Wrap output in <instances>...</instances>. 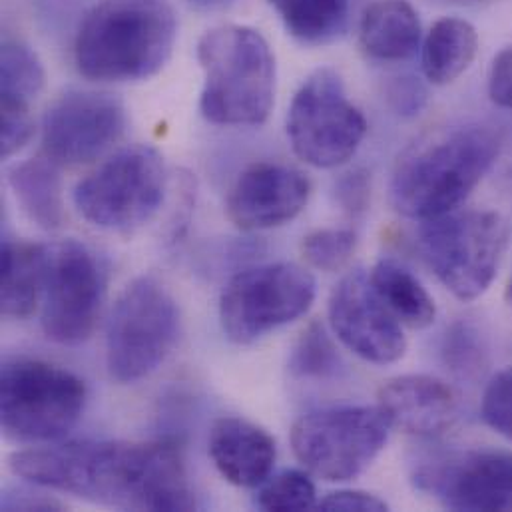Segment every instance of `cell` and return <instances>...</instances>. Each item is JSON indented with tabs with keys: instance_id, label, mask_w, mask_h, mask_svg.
<instances>
[{
	"instance_id": "cell-12",
	"label": "cell",
	"mask_w": 512,
	"mask_h": 512,
	"mask_svg": "<svg viewBox=\"0 0 512 512\" xmlns=\"http://www.w3.org/2000/svg\"><path fill=\"white\" fill-rule=\"evenodd\" d=\"M108 293V271L88 246L66 240L48 248L40 325L58 345L88 341Z\"/></svg>"
},
{
	"instance_id": "cell-33",
	"label": "cell",
	"mask_w": 512,
	"mask_h": 512,
	"mask_svg": "<svg viewBox=\"0 0 512 512\" xmlns=\"http://www.w3.org/2000/svg\"><path fill=\"white\" fill-rule=\"evenodd\" d=\"M389 102L401 116H417L427 106V88L415 76H401L389 86Z\"/></svg>"
},
{
	"instance_id": "cell-38",
	"label": "cell",
	"mask_w": 512,
	"mask_h": 512,
	"mask_svg": "<svg viewBox=\"0 0 512 512\" xmlns=\"http://www.w3.org/2000/svg\"><path fill=\"white\" fill-rule=\"evenodd\" d=\"M192 2L202 4V6H210V4H218V2H222V0H192Z\"/></svg>"
},
{
	"instance_id": "cell-10",
	"label": "cell",
	"mask_w": 512,
	"mask_h": 512,
	"mask_svg": "<svg viewBox=\"0 0 512 512\" xmlns=\"http://www.w3.org/2000/svg\"><path fill=\"white\" fill-rule=\"evenodd\" d=\"M367 134V120L347 98L341 76L315 70L295 92L287 112V138L295 156L321 170L347 164Z\"/></svg>"
},
{
	"instance_id": "cell-1",
	"label": "cell",
	"mask_w": 512,
	"mask_h": 512,
	"mask_svg": "<svg viewBox=\"0 0 512 512\" xmlns=\"http://www.w3.org/2000/svg\"><path fill=\"white\" fill-rule=\"evenodd\" d=\"M10 471L40 489L124 511L196 509L182 449L172 441H68L16 451Z\"/></svg>"
},
{
	"instance_id": "cell-3",
	"label": "cell",
	"mask_w": 512,
	"mask_h": 512,
	"mask_svg": "<svg viewBox=\"0 0 512 512\" xmlns=\"http://www.w3.org/2000/svg\"><path fill=\"white\" fill-rule=\"evenodd\" d=\"M501 138L491 128H453L407 154L391 180L393 208L417 222L459 210L501 156Z\"/></svg>"
},
{
	"instance_id": "cell-7",
	"label": "cell",
	"mask_w": 512,
	"mask_h": 512,
	"mask_svg": "<svg viewBox=\"0 0 512 512\" xmlns=\"http://www.w3.org/2000/svg\"><path fill=\"white\" fill-rule=\"evenodd\" d=\"M168 174L160 152L146 144L118 150L74 188L78 214L94 228L132 232L164 204Z\"/></svg>"
},
{
	"instance_id": "cell-35",
	"label": "cell",
	"mask_w": 512,
	"mask_h": 512,
	"mask_svg": "<svg viewBox=\"0 0 512 512\" xmlns=\"http://www.w3.org/2000/svg\"><path fill=\"white\" fill-rule=\"evenodd\" d=\"M489 96L499 108L512 110V46L501 50L491 64Z\"/></svg>"
},
{
	"instance_id": "cell-34",
	"label": "cell",
	"mask_w": 512,
	"mask_h": 512,
	"mask_svg": "<svg viewBox=\"0 0 512 512\" xmlns=\"http://www.w3.org/2000/svg\"><path fill=\"white\" fill-rule=\"evenodd\" d=\"M317 511L325 512H383L389 505L377 495L363 491H337L317 503Z\"/></svg>"
},
{
	"instance_id": "cell-6",
	"label": "cell",
	"mask_w": 512,
	"mask_h": 512,
	"mask_svg": "<svg viewBox=\"0 0 512 512\" xmlns=\"http://www.w3.org/2000/svg\"><path fill=\"white\" fill-rule=\"evenodd\" d=\"M180 305L152 275L136 277L114 303L106 331V367L120 385H132L162 367L180 337Z\"/></svg>"
},
{
	"instance_id": "cell-30",
	"label": "cell",
	"mask_w": 512,
	"mask_h": 512,
	"mask_svg": "<svg viewBox=\"0 0 512 512\" xmlns=\"http://www.w3.org/2000/svg\"><path fill=\"white\" fill-rule=\"evenodd\" d=\"M34 136L30 104L0 98V152L2 160L18 154Z\"/></svg>"
},
{
	"instance_id": "cell-32",
	"label": "cell",
	"mask_w": 512,
	"mask_h": 512,
	"mask_svg": "<svg viewBox=\"0 0 512 512\" xmlns=\"http://www.w3.org/2000/svg\"><path fill=\"white\" fill-rule=\"evenodd\" d=\"M337 202L343 212H347L353 218H359L367 212L369 200H371V184H369V174L363 170H355L345 174L337 182L335 190Z\"/></svg>"
},
{
	"instance_id": "cell-21",
	"label": "cell",
	"mask_w": 512,
	"mask_h": 512,
	"mask_svg": "<svg viewBox=\"0 0 512 512\" xmlns=\"http://www.w3.org/2000/svg\"><path fill=\"white\" fill-rule=\"evenodd\" d=\"M479 52L477 28L457 16L437 20L421 46V68L435 86H447L461 78Z\"/></svg>"
},
{
	"instance_id": "cell-26",
	"label": "cell",
	"mask_w": 512,
	"mask_h": 512,
	"mask_svg": "<svg viewBox=\"0 0 512 512\" xmlns=\"http://www.w3.org/2000/svg\"><path fill=\"white\" fill-rule=\"evenodd\" d=\"M441 353L447 369L471 383L483 377L489 367L487 339L471 321H457L447 329Z\"/></svg>"
},
{
	"instance_id": "cell-2",
	"label": "cell",
	"mask_w": 512,
	"mask_h": 512,
	"mask_svg": "<svg viewBox=\"0 0 512 512\" xmlns=\"http://www.w3.org/2000/svg\"><path fill=\"white\" fill-rule=\"evenodd\" d=\"M176 38L170 0H100L78 26L74 62L94 82H140L168 64Z\"/></svg>"
},
{
	"instance_id": "cell-18",
	"label": "cell",
	"mask_w": 512,
	"mask_h": 512,
	"mask_svg": "<svg viewBox=\"0 0 512 512\" xmlns=\"http://www.w3.org/2000/svg\"><path fill=\"white\" fill-rule=\"evenodd\" d=\"M208 451L220 475L242 489L261 487L277 459L273 437L242 417L218 419L210 431Z\"/></svg>"
},
{
	"instance_id": "cell-11",
	"label": "cell",
	"mask_w": 512,
	"mask_h": 512,
	"mask_svg": "<svg viewBox=\"0 0 512 512\" xmlns=\"http://www.w3.org/2000/svg\"><path fill=\"white\" fill-rule=\"evenodd\" d=\"M317 283L297 263H265L236 273L220 299V321L230 341L250 345L293 323L315 301Z\"/></svg>"
},
{
	"instance_id": "cell-27",
	"label": "cell",
	"mask_w": 512,
	"mask_h": 512,
	"mask_svg": "<svg viewBox=\"0 0 512 512\" xmlns=\"http://www.w3.org/2000/svg\"><path fill=\"white\" fill-rule=\"evenodd\" d=\"M341 367V355L327 329L319 321L309 323L293 347L289 359L291 373L301 379H329Z\"/></svg>"
},
{
	"instance_id": "cell-29",
	"label": "cell",
	"mask_w": 512,
	"mask_h": 512,
	"mask_svg": "<svg viewBox=\"0 0 512 512\" xmlns=\"http://www.w3.org/2000/svg\"><path fill=\"white\" fill-rule=\"evenodd\" d=\"M357 236L353 230L323 228L315 230L301 242V254L305 261L319 271H339L355 254Z\"/></svg>"
},
{
	"instance_id": "cell-19",
	"label": "cell",
	"mask_w": 512,
	"mask_h": 512,
	"mask_svg": "<svg viewBox=\"0 0 512 512\" xmlns=\"http://www.w3.org/2000/svg\"><path fill=\"white\" fill-rule=\"evenodd\" d=\"M421 20L409 0H375L359 22V46L377 62H405L421 48Z\"/></svg>"
},
{
	"instance_id": "cell-28",
	"label": "cell",
	"mask_w": 512,
	"mask_h": 512,
	"mask_svg": "<svg viewBox=\"0 0 512 512\" xmlns=\"http://www.w3.org/2000/svg\"><path fill=\"white\" fill-rule=\"evenodd\" d=\"M317 491L307 473L283 471L269 477L259 493L257 505L263 511L297 512L317 509Z\"/></svg>"
},
{
	"instance_id": "cell-37",
	"label": "cell",
	"mask_w": 512,
	"mask_h": 512,
	"mask_svg": "<svg viewBox=\"0 0 512 512\" xmlns=\"http://www.w3.org/2000/svg\"><path fill=\"white\" fill-rule=\"evenodd\" d=\"M505 299L512 305V273L511 279H509V283H507V289H505Z\"/></svg>"
},
{
	"instance_id": "cell-13",
	"label": "cell",
	"mask_w": 512,
	"mask_h": 512,
	"mask_svg": "<svg viewBox=\"0 0 512 512\" xmlns=\"http://www.w3.org/2000/svg\"><path fill=\"white\" fill-rule=\"evenodd\" d=\"M126 130L124 104L96 90H70L42 116V152L58 168H76L98 160Z\"/></svg>"
},
{
	"instance_id": "cell-17",
	"label": "cell",
	"mask_w": 512,
	"mask_h": 512,
	"mask_svg": "<svg viewBox=\"0 0 512 512\" xmlns=\"http://www.w3.org/2000/svg\"><path fill=\"white\" fill-rule=\"evenodd\" d=\"M379 407L391 427L423 439H433L455 427L459 397L431 375H399L379 389Z\"/></svg>"
},
{
	"instance_id": "cell-24",
	"label": "cell",
	"mask_w": 512,
	"mask_h": 512,
	"mask_svg": "<svg viewBox=\"0 0 512 512\" xmlns=\"http://www.w3.org/2000/svg\"><path fill=\"white\" fill-rule=\"evenodd\" d=\"M285 30L309 46H323L347 30L349 0H267Z\"/></svg>"
},
{
	"instance_id": "cell-14",
	"label": "cell",
	"mask_w": 512,
	"mask_h": 512,
	"mask_svg": "<svg viewBox=\"0 0 512 512\" xmlns=\"http://www.w3.org/2000/svg\"><path fill=\"white\" fill-rule=\"evenodd\" d=\"M413 483L453 511H512V453L433 457L415 467Z\"/></svg>"
},
{
	"instance_id": "cell-20",
	"label": "cell",
	"mask_w": 512,
	"mask_h": 512,
	"mask_svg": "<svg viewBox=\"0 0 512 512\" xmlns=\"http://www.w3.org/2000/svg\"><path fill=\"white\" fill-rule=\"evenodd\" d=\"M48 271V248L30 242L2 246L0 311L10 319H28L42 303Z\"/></svg>"
},
{
	"instance_id": "cell-22",
	"label": "cell",
	"mask_w": 512,
	"mask_h": 512,
	"mask_svg": "<svg viewBox=\"0 0 512 512\" xmlns=\"http://www.w3.org/2000/svg\"><path fill=\"white\" fill-rule=\"evenodd\" d=\"M8 186L28 216L38 228L56 232L64 224V196L58 166L44 158H30L14 164L8 174Z\"/></svg>"
},
{
	"instance_id": "cell-15",
	"label": "cell",
	"mask_w": 512,
	"mask_h": 512,
	"mask_svg": "<svg viewBox=\"0 0 512 512\" xmlns=\"http://www.w3.org/2000/svg\"><path fill=\"white\" fill-rule=\"evenodd\" d=\"M329 323L337 339L373 365L403 359L407 337L363 271L347 273L331 291Z\"/></svg>"
},
{
	"instance_id": "cell-31",
	"label": "cell",
	"mask_w": 512,
	"mask_h": 512,
	"mask_svg": "<svg viewBox=\"0 0 512 512\" xmlns=\"http://www.w3.org/2000/svg\"><path fill=\"white\" fill-rule=\"evenodd\" d=\"M485 423L512 443V367L497 373L483 395Z\"/></svg>"
},
{
	"instance_id": "cell-5",
	"label": "cell",
	"mask_w": 512,
	"mask_h": 512,
	"mask_svg": "<svg viewBox=\"0 0 512 512\" xmlns=\"http://www.w3.org/2000/svg\"><path fill=\"white\" fill-rule=\"evenodd\" d=\"M86 407V383L68 369L14 357L0 371L2 433L24 445L62 441Z\"/></svg>"
},
{
	"instance_id": "cell-9",
	"label": "cell",
	"mask_w": 512,
	"mask_h": 512,
	"mask_svg": "<svg viewBox=\"0 0 512 512\" xmlns=\"http://www.w3.org/2000/svg\"><path fill=\"white\" fill-rule=\"evenodd\" d=\"M509 244V224L497 212H451L421 222L419 250L437 279L461 301L493 283Z\"/></svg>"
},
{
	"instance_id": "cell-23",
	"label": "cell",
	"mask_w": 512,
	"mask_h": 512,
	"mask_svg": "<svg viewBox=\"0 0 512 512\" xmlns=\"http://www.w3.org/2000/svg\"><path fill=\"white\" fill-rule=\"evenodd\" d=\"M369 281L399 323L411 329L433 325L437 317L435 299L407 267L395 259H381L373 267Z\"/></svg>"
},
{
	"instance_id": "cell-8",
	"label": "cell",
	"mask_w": 512,
	"mask_h": 512,
	"mask_svg": "<svg viewBox=\"0 0 512 512\" xmlns=\"http://www.w3.org/2000/svg\"><path fill=\"white\" fill-rule=\"evenodd\" d=\"M391 429L379 405L327 407L305 413L293 423L291 449L311 475L329 483H347L373 465Z\"/></svg>"
},
{
	"instance_id": "cell-16",
	"label": "cell",
	"mask_w": 512,
	"mask_h": 512,
	"mask_svg": "<svg viewBox=\"0 0 512 512\" xmlns=\"http://www.w3.org/2000/svg\"><path fill=\"white\" fill-rule=\"evenodd\" d=\"M311 184L291 166L259 162L240 174L226 200L230 222L242 232L279 228L307 206Z\"/></svg>"
},
{
	"instance_id": "cell-36",
	"label": "cell",
	"mask_w": 512,
	"mask_h": 512,
	"mask_svg": "<svg viewBox=\"0 0 512 512\" xmlns=\"http://www.w3.org/2000/svg\"><path fill=\"white\" fill-rule=\"evenodd\" d=\"M4 511H60L62 505L54 499L32 493H6L2 497Z\"/></svg>"
},
{
	"instance_id": "cell-25",
	"label": "cell",
	"mask_w": 512,
	"mask_h": 512,
	"mask_svg": "<svg viewBox=\"0 0 512 512\" xmlns=\"http://www.w3.org/2000/svg\"><path fill=\"white\" fill-rule=\"evenodd\" d=\"M46 84L38 54L22 40L6 38L0 50V98L32 104Z\"/></svg>"
},
{
	"instance_id": "cell-4",
	"label": "cell",
	"mask_w": 512,
	"mask_h": 512,
	"mask_svg": "<svg viewBox=\"0 0 512 512\" xmlns=\"http://www.w3.org/2000/svg\"><path fill=\"white\" fill-rule=\"evenodd\" d=\"M204 70L202 116L218 126H259L275 102V56L265 36L246 24H220L198 42Z\"/></svg>"
}]
</instances>
